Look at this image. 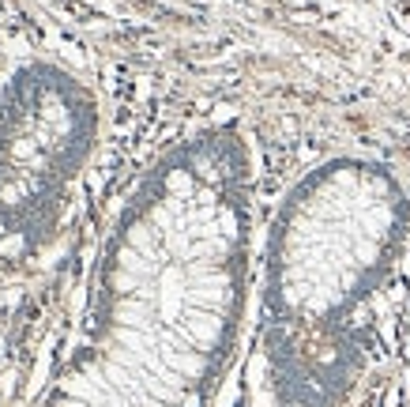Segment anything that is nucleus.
<instances>
[{
  "label": "nucleus",
  "instance_id": "1",
  "mask_svg": "<svg viewBox=\"0 0 410 407\" xmlns=\"http://www.w3.org/2000/svg\"><path fill=\"white\" fill-rule=\"evenodd\" d=\"M406 230L410 196L373 159H332L286 192L263 245L260 321L271 377L290 407L347 400Z\"/></svg>",
  "mask_w": 410,
  "mask_h": 407
},
{
  "label": "nucleus",
  "instance_id": "2",
  "mask_svg": "<svg viewBox=\"0 0 410 407\" xmlns=\"http://www.w3.org/2000/svg\"><path fill=\"white\" fill-rule=\"evenodd\" d=\"M95 140V91L68 68L31 61L0 83V264H31L57 242Z\"/></svg>",
  "mask_w": 410,
  "mask_h": 407
}]
</instances>
